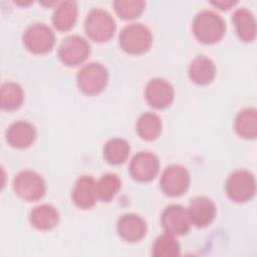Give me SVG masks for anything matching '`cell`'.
Listing matches in <instances>:
<instances>
[{
    "label": "cell",
    "mask_w": 257,
    "mask_h": 257,
    "mask_svg": "<svg viewBox=\"0 0 257 257\" xmlns=\"http://www.w3.org/2000/svg\"><path fill=\"white\" fill-rule=\"evenodd\" d=\"M161 222L165 232L174 236L187 234L192 225L187 208L179 204L167 206L162 213Z\"/></svg>",
    "instance_id": "cell-10"
},
{
    "label": "cell",
    "mask_w": 257,
    "mask_h": 257,
    "mask_svg": "<svg viewBox=\"0 0 257 257\" xmlns=\"http://www.w3.org/2000/svg\"><path fill=\"white\" fill-rule=\"evenodd\" d=\"M232 21L235 26L238 37L245 41L250 42L256 36V21L253 13L245 7L238 8L234 11Z\"/></svg>",
    "instance_id": "cell-18"
},
{
    "label": "cell",
    "mask_w": 257,
    "mask_h": 257,
    "mask_svg": "<svg viewBox=\"0 0 257 257\" xmlns=\"http://www.w3.org/2000/svg\"><path fill=\"white\" fill-rule=\"evenodd\" d=\"M77 18V3L73 0L61 1L56 4L52 14V23L57 30L70 29Z\"/></svg>",
    "instance_id": "cell-20"
},
{
    "label": "cell",
    "mask_w": 257,
    "mask_h": 257,
    "mask_svg": "<svg viewBox=\"0 0 257 257\" xmlns=\"http://www.w3.org/2000/svg\"><path fill=\"white\" fill-rule=\"evenodd\" d=\"M187 210L191 223L200 228L210 225L217 213L214 202L205 196L192 199Z\"/></svg>",
    "instance_id": "cell-14"
},
{
    "label": "cell",
    "mask_w": 257,
    "mask_h": 257,
    "mask_svg": "<svg viewBox=\"0 0 257 257\" xmlns=\"http://www.w3.org/2000/svg\"><path fill=\"white\" fill-rule=\"evenodd\" d=\"M36 139L35 126L27 120H17L11 123L6 132L8 144L16 149L30 147Z\"/></svg>",
    "instance_id": "cell-16"
},
{
    "label": "cell",
    "mask_w": 257,
    "mask_h": 257,
    "mask_svg": "<svg viewBox=\"0 0 257 257\" xmlns=\"http://www.w3.org/2000/svg\"><path fill=\"white\" fill-rule=\"evenodd\" d=\"M153 43V35L148 26L142 23L125 25L119 33V45L130 54L147 52Z\"/></svg>",
    "instance_id": "cell-3"
},
{
    "label": "cell",
    "mask_w": 257,
    "mask_h": 257,
    "mask_svg": "<svg viewBox=\"0 0 257 257\" xmlns=\"http://www.w3.org/2000/svg\"><path fill=\"white\" fill-rule=\"evenodd\" d=\"M24 100L22 87L14 81L2 83L0 90V104L3 109L13 110L21 106Z\"/></svg>",
    "instance_id": "cell-23"
},
{
    "label": "cell",
    "mask_w": 257,
    "mask_h": 257,
    "mask_svg": "<svg viewBox=\"0 0 257 257\" xmlns=\"http://www.w3.org/2000/svg\"><path fill=\"white\" fill-rule=\"evenodd\" d=\"M213 5L219 7L220 9H230L232 6L237 4V1H232V0H220V1H212L211 2Z\"/></svg>",
    "instance_id": "cell-28"
},
{
    "label": "cell",
    "mask_w": 257,
    "mask_h": 257,
    "mask_svg": "<svg viewBox=\"0 0 257 257\" xmlns=\"http://www.w3.org/2000/svg\"><path fill=\"white\" fill-rule=\"evenodd\" d=\"M130 145L121 138H113L108 140L103 147V157L105 161L111 165H119L123 163L130 155Z\"/></svg>",
    "instance_id": "cell-24"
},
{
    "label": "cell",
    "mask_w": 257,
    "mask_h": 257,
    "mask_svg": "<svg viewBox=\"0 0 257 257\" xmlns=\"http://www.w3.org/2000/svg\"><path fill=\"white\" fill-rule=\"evenodd\" d=\"M116 28L115 21L111 14L99 7L89 10L84 19V30L87 36L96 42L107 41Z\"/></svg>",
    "instance_id": "cell-2"
},
{
    "label": "cell",
    "mask_w": 257,
    "mask_h": 257,
    "mask_svg": "<svg viewBox=\"0 0 257 257\" xmlns=\"http://www.w3.org/2000/svg\"><path fill=\"white\" fill-rule=\"evenodd\" d=\"M189 76L197 84H209L216 76V65L206 55H198L190 63Z\"/></svg>",
    "instance_id": "cell-17"
},
{
    "label": "cell",
    "mask_w": 257,
    "mask_h": 257,
    "mask_svg": "<svg viewBox=\"0 0 257 257\" xmlns=\"http://www.w3.org/2000/svg\"><path fill=\"white\" fill-rule=\"evenodd\" d=\"M136 130L142 139L153 141L157 139L162 132V119L157 113L147 111L138 118Z\"/></svg>",
    "instance_id": "cell-21"
},
{
    "label": "cell",
    "mask_w": 257,
    "mask_h": 257,
    "mask_svg": "<svg viewBox=\"0 0 257 257\" xmlns=\"http://www.w3.org/2000/svg\"><path fill=\"white\" fill-rule=\"evenodd\" d=\"M147 101L156 108H166L174 100L175 90L173 85L164 78L151 79L145 88Z\"/></svg>",
    "instance_id": "cell-12"
},
{
    "label": "cell",
    "mask_w": 257,
    "mask_h": 257,
    "mask_svg": "<svg viewBox=\"0 0 257 257\" xmlns=\"http://www.w3.org/2000/svg\"><path fill=\"white\" fill-rule=\"evenodd\" d=\"M116 230L123 240L127 242H138L146 235L147 224L140 215L127 213L118 219Z\"/></svg>",
    "instance_id": "cell-15"
},
{
    "label": "cell",
    "mask_w": 257,
    "mask_h": 257,
    "mask_svg": "<svg viewBox=\"0 0 257 257\" xmlns=\"http://www.w3.org/2000/svg\"><path fill=\"white\" fill-rule=\"evenodd\" d=\"M121 182L119 178L112 173H106L102 175L98 181H96V190L98 199L103 202L110 201L120 189Z\"/></svg>",
    "instance_id": "cell-26"
},
{
    "label": "cell",
    "mask_w": 257,
    "mask_h": 257,
    "mask_svg": "<svg viewBox=\"0 0 257 257\" xmlns=\"http://www.w3.org/2000/svg\"><path fill=\"white\" fill-rule=\"evenodd\" d=\"M228 197L237 203H243L252 199L256 192V180L254 175L244 169L232 172L225 185Z\"/></svg>",
    "instance_id": "cell-4"
},
{
    "label": "cell",
    "mask_w": 257,
    "mask_h": 257,
    "mask_svg": "<svg viewBox=\"0 0 257 257\" xmlns=\"http://www.w3.org/2000/svg\"><path fill=\"white\" fill-rule=\"evenodd\" d=\"M191 177L188 170L178 164L168 166L161 177V188L163 192L171 197L183 195L189 188Z\"/></svg>",
    "instance_id": "cell-9"
},
{
    "label": "cell",
    "mask_w": 257,
    "mask_h": 257,
    "mask_svg": "<svg viewBox=\"0 0 257 257\" xmlns=\"http://www.w3.org/2000/svg\"><path fill=\"white\" fill-rule=\"evenodd\" d=\"M116 14L123 19H133L138 17L145 9L143 0H115L112 2Z\"/></svg>",
    "instance_id": "cell-27"
},
{
    "label": "cell",
    "mask_w": 257,
    "mask_h": 257,
    "mask_svg": "<svg viewBox=\"0 0 257 257\" xmlns=\"http://www.w3.org/2000/svg\"><path fill=\"white\" fill-rule=\"evenodd\" d=\"M180 244L174 235L165 232L160 235L152 248V254L156 257H175L180 255Z\"/></svg>",
    "instance_id": "cell-25"
},
{
    "label": "cell",
    "mask_w": 257,
    "mask_h": 257,
    "mask_svg": "<svg viewBox=\"0 0 257 257\" xmlns=\"http://www.w3.org/2000/svg\"><path fill=\"white\" fill-rule=\"evenodd\" d=\"M90 53L89 43L80 35L65 37L58 47V57L68 66H75L85 61Z\"/></svg>",
    "instance_id": "cell-8"
},
{
    "label": "cell",
    "mask_w": 257,
    "mask_h": 257,
    "mask_svg": "<svg viewBox=\"0 0 257 257\" xmlns=\"http://www.w3.org/2000/svg\"><path fill=\"white\" fill-rule=\"evenodd\" d=\"M235 130L237 134L244 138L253 140L257 136V110L254 107L242 109L236 116Z\"/></svg>",
    "instance_id": "cell-22"
},
{
    "label": "cell",
    "mask_w": 257,
    "mask_h": 257,
    "mask_svg": "<svg viewBox=\"0 0 257 257\" xmlns=\"http://www.w3.org/2000/svg\"><path fill=\"white\" fill-rule=\"evenodd\" d=\"M71 198L73 203L81 209H89L98 199L96 181L92 176H80L74 183Z\"/></svg>",
    "instance_id": "cell-13"
},
{
    "label": "cell",
    "mask_w": 257,
    "mask_h": 257,
    "mask_svg": "<svg viewBox=\"0 0 257 257\" xmlns=\"http://www.w3.org/2000/svg\"><path fill=\"white\" fill-rule=\"evenodd\" d=\"M192 28L200 42L212 44L218 42L224 36L226 24L219 13L205 9L195 16Z\"/></svg>",
    "instance_id": "cell-1"
},
{
    "label": "cell",
    "mask_w": 257,
    "mask_h": 257,
    "mask_svg": "<svg viewBox=\"0 0 257 257\" xmlns=\"http://www.w3.org/2000/svg\"><path fill=\"white\" fill-rule=\"evenodd\" d=\"M108 80V72L99 62H90L83 65L76 74L79 90L86 94H96L104 89Z\"/></svg>",
    "instance_id": "cell-5"
},
{
    "label": "cell",
    "mask_w": 257,
    "mask_h": 257,
    "mask_svg": "<svg viewBox=\"0 0 257 257\" xmlns=\"http://www.w3.org/2000/svg\"><path fill=\"white\" fill-rule=\"evenodd\" d=\"M160 170L158 157L151 152H139L130 163V173L132 177L140 182L153 180Z\"/></svg>",
    "instance_id": "cell-11"
},
{
    "label": "cell",
    "mask_w": 257,
    "mask_h": 257,
    "mask_svg": "<svg viewBox=\"0 0 257 257\" xmlns=\"http://www.w3.org/2000/svg\"><path fill=\"white\" fill-rule=\"evenodd\" d=\"M14 192L26 201L41 199L46 191L44 179L36 172L24 170L19 172L13 181Z\"/></svg>",
    "instance_id": "cell-6"
},
{
    "label": "cell",
    "mask_w": 257,
    "mask_h": 257,
    "mask_svg": "<svg viewBox=\"0 0 257 257\" xmlns=\"http://www.w3.org/2000/svg\"><path fill=\"white\" fill-rule=\"evenodd\" d=\"M29 220L31 225L36 229L46 231L54 228L58 224L59 213L54 206L41 204L31 210Z\"/></svg>",
    "instance_id": "cell-19"
},
{
    "label": "cell",
    "mask_w": 257,
    "mask_h": 257,
    "mask_svg": "<svg viewBox=\"0 0 257 257\" xmlns=\"http://www.w3.org/2000/svg\"><path fill=\"white\" fill-rule=\"evenodd\" d=\"M23 43L30 52L43 54L53 48L55 35L52 29L45 23H34L24 31Z\"/></svg>",
    "instance_id": "cell-7"
}]
</instances>
